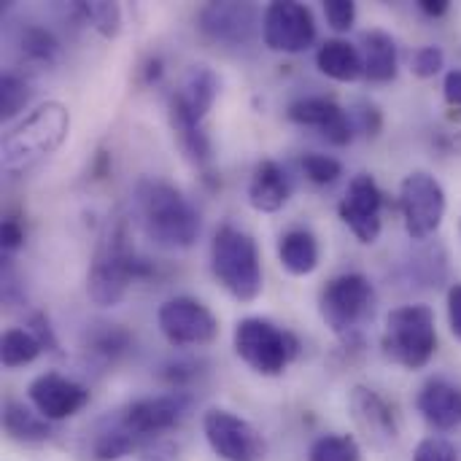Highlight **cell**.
<instances>
[{
  "instance_id": "obj_1",
  "label": "cell",
  "mask_w": 461,
  "mask_h": 461,
  "mask_svg": "<svg viewBox=\"0 0 461 461\" xmlns=\"http://www.w3.org/2000/svg\"><path fill=\"white\" fill-rule=\"evenodd\" d=\"M138 213L146 235L162 249H189L200 235L194 205L165 181H140L135 189Z\"/></svg>"
},
{
  "instance_id": "obj_2",
  "label": "cell",
  "mask_w": 461,
  "mask_h": 461,
  "mask_svg": "<svg viewBox=\"0 0 461 461\" xmlns=\"http://www.w3.org/2000/svg\"><path fill=\"white\" fill-rule=\"evenodd\" d=\"M70 132V113L62 103L49 100L38 105L3 140V170L24 173L43 157L54 154Z\"/></svg>"
},
{
  "instance_id": "obj_3",
  "label": "cell",
  "mask_w": 461,
  "mask_h": 461,
  "mask_svg": "<svg viewBox=\"0 0 461 461\" xmlns=\"http://www.w3.org/2000/svg\"><path fill=\"white\" fill-rule=\"evenodd\" d=\"M219 92V78L208 65H192L181 78V86L170 97V124L194 162H208L211 146L203 132V119L208 116Z\"/></svg>"
},
{
  "instance_id": "obj_4",
  "label": "cell",
  "mask_w": 461,
  "mask_h": 461,
  "mask_svg": "<svg viewBox=\"0 0 461 461\" xmlns=\"http://www.w3.org/2000/svg\"><path fill=\"white\" fill-rule=\"evenodd\" d=\"M149 273H151V265L135 254V249L127 240L124 224H119L103 240L89 267V276H86L89 300L100 308H113L124 300L130 281L143 278Z\"/></svg>"
},
{
  "instance_id": "obj_5",
  "label": "cell",
  "mask_w": 461,
  "mask_h": 461,
  "mask_svg": "<svg viewBox=\"0 0 461 461\" xmlns=\"http://www.w3.org/2000/svg\"><path fill=\"white\" fill-rule=\"evenodd\" d=\"M211 270L221 289L238 303H254L262 294V262L254 238L238 227L224 224L213 235Z\"/></svg>"
},
{
  "instance_id": "obj_6",
  "label": "cell",
  "mask_w": 461,
  "mask_h": 461,
  "mask_svg": "<svg viewBox=\"0 0 461 461\" xmlns=\"http://www.w3.org/2000/svg\"><path fill=\"white\" fill-rule=\"evenodd\" d=\"M386 359L405 370H421L432 362L438 351L435 311L429 305H402L386 316V330L381 338Z\"/></svg>"
},
{
  "instance_id": "obj_7",
  "label": "cell",
  "mask_w": 461,
  "mask_h": 461,
  "mask_svg": "<svg viewBox=\"0 0 461 461\" xmlns=\"http://www.w3.org/2000/svg\"><path fill=\"white\" fill-rule=\"evenodd\" d=\"M238 357L265 378L281 375L300 351V340L267 319H243L235 327Z\"/></svg>"
},
{
  "instance_id": "obj_8",
  "label": "cell",
  "mask_w": 461,
  "mask_h": 461,
  "mask_svg": "<svg viewBox=\"0 0 461 461\" xmlns=\"http://www.w3.org/2000/svg\"><path fill=\"white\" fill-rule=\"evenodd\" d=\"M400 211L405 219V230L413 240L432 238L446 216V192L440 181L424 170L405 176L400 186Z\"/></svg>"
},
{
  "instance_id": "obj_9",
  "label": "cell",
  "mask_w": 461,
  "mask_h": 461,
  "mask_svg": "<svg viewBox=\"0 0 461 461\" xmlns=\"http://www.w3.org/2000/svg\"><path fill=\"white\" fill-rule=\"evenodd\" d=\"M373 305V284L362 273H346L332 278L319 297V311L324 324L335 335L351 332Z\"/></svg>"
},
{
  "instance_id": "obj_10",
  "label": "cell",
  "mask_w": 461,
  "mask_h": 461,
  "mask_svg": "<svg viewBox=\"0 0 461 461\" xmlns=\"http://www.w3.org/2000/svg\"><path fill=\"white\" fill-rule=\"evenodd\" d=\"M203 432L213 454L224 461H262L267 454L265 438L240 416L213 408L203 419Z\"/></svg>"
},
{
  "instance_id": "obj_11",
  "label": "cell",
  "mask_w": 461,
  "mask_h": 461,
  "mask_svg": "<svg viewBox=\"0 0 461 461\" xmlns=\"http://www.w3.org/2000/svg\"><path fill=\"white\" fill-rule=\"evenodd\" d=\"M159 330L167 338L170 346L176 348H197L208 346L219 335V321L216 316L192 297H173L159 308Z\"/></svg>"
},
{
  "instance_id": "obj_12",
  "label": "cell",
  "mask_w": 461,
  "mask_h": 461,
  "mask_svg": "<svg viewBox=\"0 0 461 461\" xmlns=\"http://www.w3.org/2000/svg\"><path fill=\"white\" fill-rule=\"evenodd\" d=\"M265 46L284 54H300L316 41V22L308 5L294 0H276L262 11Z\"/></svg>"
},
{
  "instance_id": "obj_13",
  "label": "cell",
  "mask_w": 461,
  "mask_h": 461,
  "mask_svg": "<svg viewBox=\"0 0 461 461\" xmlns=\"http://www.w3.org/2000/svg\"><path fill=\"white\" fill-rule=\"evenodd\" d=\"M381 208L384 192L378 189L375 178L370 173H359L348 184V192L338 205V213L359 243H375L381 235Z\"/></svg>"
},
{
  "instance_id": "obj_14",
  "label": "cell",
  "mask_w": 461,
  "mask_h": 461,
  "mask_svg": "<svg viewBox=\"0 0 461 461\" xmlns=\"http://www.w3.org/2000/svg\"><path fill=\"white\" fill-rule=\"evenodd\" d=\"M262 27V14L251 3H208L200 11V30L219 43H249Z\"/></svg>"
},
{
  "instance_id": "obj_15",
  "label": "cell",
  "mask_w": 461,
  "mask_h": 461,
  "mask_svg": "<svg viewBox=\"0 0 461 461\" xmlns=\"http://www.w3.org/2000/svg\"><path fill=\"white\" fill-rule=\"evenodd\" d=\"M27 397H30L35 413H41L46 421H65V419L76 416L89 402V392L81 384L62 378L57 373L38 375L30 384Z\"/></svg>"
},
{
  "instance_id": "obj_16",
  "label": "cell",
  "mask_w": 461,
  "mask_h": 461,
  "mask_svg": "<svg viewBox=\"0 0 461 461\" xmlns=\"http://www.w3.org/2000/svg\"><path fill=\"white\" fill-rule=\"evenodd\" d=\"M286 113H289V119L294 124L319 130L335 146H346L354 138L351 116L335 100H327V97H305V100L292 103Z\"/></svg>"
},
{
  "instance_id": "obj_17",
  "label": "cell",
  "mask_w": 461,
  "mask_h": 461,
  "mask_svg": "<svg viewBox=\"0 0 461 461\" xmlns=\"http://www.w3.org/2000/svg\"><path fill=\"white\" fill-rule=\"evenodd\" d=\"M348 408H351L357 427L367 435V440H373L375 446H386V443L397 440L394 411L378 392H373L367 386H354L351 397H348Z\"/></svg>"
},
{
  "instance_id": "obj_18",
  "label": "cell",
  "mask_w": 461,
  "mask_h": 461,
  "mask_svg": "<svg viewBox=\"0 0 461 461\" xmlns=\"http://www.w3.org/2000/svg\"><path fill=\"white\" fill-rule=\"evenodd\" d=\"M181 416H184L181 397H149V400L132 402L124 411L119 424L140 440V438H154V435L173 429L181 421Z\"/></svg>"
},
{
  "instance_id": "obj_19",
  "label": "cell",
  "mask_w": 461,
  "mask_h": 461,
  "mask_svg": "<svg viewBox=\"0 0 461 461\" xmlns=\"http://www.w3.org/2000/svg\"><path fill=\"white\" fill-rule=\"evenodd\" d=\"M416 405L424 421L440 432H451L461 427V389L448 381H429L421 389Z\"/></svg>"
},
{
  "instance_id": "obj_20",
  "label": "cell",
  "mask_w": 461,
  "mask_h": 461,
  "mask_svg": "<svg viewBox=\"0 0 461 461\" xmlns=\"http://www.w3.org/2000/svg\"><path fill=\"white\" fill-rule=\"evenodd\" d=\"M289 178L284 167L273 159H265L254 167V176L249 181V203L262 213H276L289 200Z\"/></svg>"
},
{
  "instance_id": "obj_21",
  "label": "cell",
  "mask_w": 461,
  "mask_h": 461,
  "mask_svg": "<svg viewBox=\"0 0 461 461\" xmlns=\"http://www.w3.org/2000/svg\"><path fill=\"white\" fill-rule=\"evenodd\" d=\"M365 76L373 84H389L397 78V43L384 30H367L362 35Z\"/></svg>"
},
{
  "instance_id": "obj_22",
  "label": "cell",
  "mask_w": 461,
  "mask_h": 461,
  "mask_svg": "<svg viewBox=\"0 0 461 461\" xmlns=\"http://www.w3.org/2000/svg\"><path fill=\"white\" fill-rule=\"evenodd\" d=\"M316 65L324 76H330L335 81H357L359 76H365L362 51L343 38H332V41L321 43V49L316 54Z\"/></svg>"
},
{
  "instance_id": "obj_23",
  "label": "cell",
  "mask_w": 461,
  "mask_h": 461,
  "mask_svg": "<svg viewBox=\"0 0 461 461\" xmlns=\"http://www.w3.org/2000/svg\"><path fill=\"white\" fill-rule=\"evenodd\" d=\"M278 257L286 273L311 276L319 267V243L308 230H292L278 243Z\"/></svg>"
},
{
  "instance_id": "obj_24",
  "label": "cell",
  "mask_w": 461,
  "mask_h": 461,
  "mask_svg": "<svg viewBox=\"0 0 461 461\" xmlns=\"http://www.w3.org/2000/svg\"><path fill=\"white\" fill-rule=\"evenodd\" d=\"M3 429L16 443H43L51 435L49 421L41 413H32L30 408L19 402H5L3 408Z\"/></svg>"
},
{
  "instance_id": "obj_25",
  "label": "cell",
  "mask_w": 461,
  "mask_h": 461,
  "mask_svg": "<svg viewBox=\"0 0 461 461\" xmlns=\"http://www.w3.org/2000/svg\"><path fill=\"white\" fill-rule=\"evenodd\" d=\"M41 343L35 340V335L30 330H8L0 340V359L8 370H16V367H24L30 362H35L41 357Z\"/></svg>"
},
{
  "instance_id": "obj_26",
  "label": "cell",
  "mask_w": 461,
  "mask_h": 461,
  "mask_svg": "<svg viewBox=\"0 0 461 461\" xmlns=\"http://www.w3.org/2000/svg\"><path fill=\"white\" fill-rule=\"evenodd\" d=\"M135 446H138V438L130 429H124L122 424H116V427H111V429L97 435V440L92 446V459L116 461L122 459V456H127V454H132Z\"/></svg>"
},
{
  "instance_id": "obj_27",
  "label": "cell",
  "mask_w": 461,
  "mask_h": 461,
  "mask_svg": "<svg viewBox=\"0 0 461 461\" xmlns=\"http://www.w3.org/2000/svg\"><path fill=\"white\" fill-rule=\"evenodd\" d=\"M362 451L351 435H324L313 443L308 461H359Z\"/></svg>"
},
{
  "instance_id": "obj_28",
  "label": "cell",
  "mask_w": 461,
  "mask_h": 461,
  "mask_svg": "<svg viewBox=\"0 0 461 461\" xmlns=\"http://www.w3.org/2000/svg\"><path fill=\"white\" fill-rule=\"evenodd\" d=\"M86 16V22H92V27L103 35V38H116L122 30V8L116 3H105V0H95V3H81L78 5Z\"/></svg>"
},
{
  "instance_id": "obj_29",
  "label": "cell",
  "mask_w": 461,
  "mask_h": 461,
  "mask_svg": "<svg viewBox=\"0 0 461 461\" xmlns=\"http://www.w3.org/2000/svg\"><path fill=\"white\" fill-rule=\"evenodd\" d=\"M30 95H32L30 84L22 76H16V73L3 76V81H0V116L3 119L16 116L27 105Z\"/></svg>"
},
{
  "instance_id": "obj_30",
  "label": "cell",
  "mask_w": 461,
  "mask_h": 461,
  "mask_svg": "<svg viewBox=\"0 0 461 461\" xmlns=\"http://www.w3.org/2000/svg\"><path fill=\"white\" fill-rule=\"evenodd\" d=\"M22 51L32 59V62H54L57 51H59V43L57 38L43 30V27H27L22 32Z\"/></svg>"
},
{
  "instance_id": "obj_31",
  "label": "cell",
  "mask_w": 461,
  "mask_h": 461,
  "mask_svg": "<svg viewBox=\"0 0 461 461\" xmlns=\"http://www.w3.org/2000/svg\"><path fill=\"white\" fill-rule=\"evenodd\" d=\"M303 170L313 184H332L338 181V176L343 173V165L327 154H305L303 159Z\"/></svg>"
},
{
  "instance_id": "obj_32",
  "label": "cell",
  "mask_w": 461,
  "mask_h": 461,
  "mask_svg": "<svg viewBox=\"0 0 461 461\" xmlns=\"http://www.w3.org/2000/svg\"><path fill=\"white\" fill-rule=\"evenodd\" d=\"M413 461H459V456L446 438H427L416 446Z\"/></svg>"
},
{
  "instance_id": "obj_33",
  "label": "cell",
  "mask_w": 461,
  "mask_h": 461,
  "mask_svg": "<svg viewBox=\"0 0 461 461\" xmlns=\"http://www.w3.org/2000/svg\"><path fill=\"white\" fill-rule=\"evenodd\" d=\"M443 62H446V54L440 46H421L413 54V73L419 78H432L443 70Z\"/></svg>"
},
{
  "instance_id": "obj_34",
  "label": "cell",
  "mask_w": 461,
  "mask_h": 461,
  "mask_svg": "<svg viewBox=\"0 0 461 461\" xmlns=\"http://www.w3.org/2000/svg\"><path fill=\"white\" fill-rule=\"evenodd\" d=\"M324 14L330 27H335L338 32H346L354 27L357 19V3L354 0H327L324 3Z\"/></svg>"
},
{
  "instance_id": "obj_35",
  "label": "cell",
  "mask_w": 461,
  "mask_h": 461,
  "mask_svg": "<svg viewBox=\"0 0 461 461\" xmlns=\"http://www.w3.org/2000/svg\"><path fill=\"white\" fill-rule=\"evenodd\" d=\"M30 332L35 335V340L41 343L43 351L59 354V343H57V338H54V330H51L46 313H32V319H30Z\"/></svg>"
},
{
  "instance_id": "obj_36",
  "label": "cell",
  "mask_w": 461,
  "mask_h": 461,
  "mask_svg": "<svg viewBox=\"0 0 461 461\" xmlns=\"http://www.w3.org/2000/svg\"><path fill=\"white\" fill-rule=\"evenodd\" d=\"M443 95H446V103L461 111V68H454L446 73V81H443Z\"/></svg>"
},
{
  "instance_id": "obj_37",
  "label": "cell",
  "mask_w": 461,
  "mask_h": 461,
  "mask_svg": "<svg viewBox=\"0 0 461 461\" xmlns=\"http://www.w3.org/2000/svg\"><path fill=\"white\" fill-rule=\"evenodd\" d=\"M448 324L451 332L461 340V284H454L448 292Z\"/></svg>"
},
{
  "instance_id": "obj_38",
  "label": "cell",
  "mask_w": 461,
  "mask_h": 461,
  "mask_svg": "<svg viewBox=\"0 0 461 461\" xmlns=\"http://www.w3.org/2000/svg\"><path fill=\"white\" fill-rule=\"evenodd\" d=\"M24 243V230L16 219H5L3 221V249L5 251H16Z\"/></svg>"
},
{
  "instance_id": "obj_39",
  "label": "cell",
  "mask_w": 461,
  "mask_h": 461,
  "mask_svg": "<svg viewBox=\"0 0 461 461\" xmlns=\"http://www.w3.org/2000/svg\"><path fill=\"white\" fill-rule=\"evenodd\" d=\"M359 127L365 135H378L381 130V111L375 105H367L362 103V111H359Z\"/></svg>"
},
{
  "instance_id": "obj_40",
  "label": "cell",
  "mask_w": 461,
  "mask_h": 461,
  "mask_svg": "<svg viewBox=\"0 0 461 461\" xmlns=\"http://www.w3.org/2000/svg\"><path fill=\"white\" fill-rule=\"evenodd\" d=\"M419 8H421V11H424L427 16L438 19V16L448 14L451 3H448V0H419Z\"/></svg>"
}]
</instances>
